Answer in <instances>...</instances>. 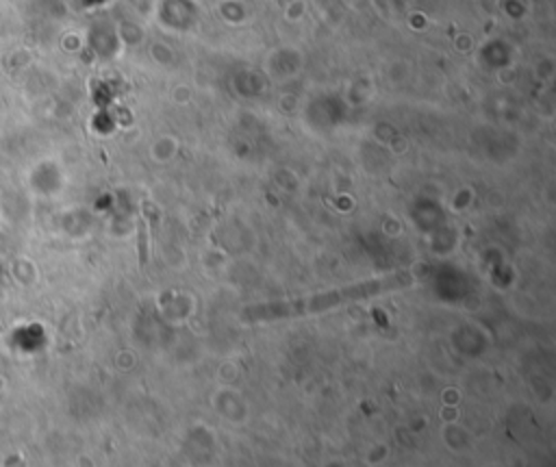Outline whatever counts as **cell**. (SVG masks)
<instances>
[{"mask_svg":"<svg viewBox=\"0 0 556 467\" xmlns=\"http://www.w3.org/2000/svg\"><path fill=\"white\" fill-rule=\"evenodd\" d=\"M410 278L404 274L378 278V280H367V282H356L350 287H341L328 293H317L311 298H300L291 302H276V304H258L252 306L243 313L245 319L256 321V319H274V317H293V315H308V313H321L334 306H341L345 302H356L363 298H374L391 289L408 287Z\"/></svg>","mask_w":556,"mask_h":467,"instance_id":"6da1fadb","label":"cell"}]
</instances>
